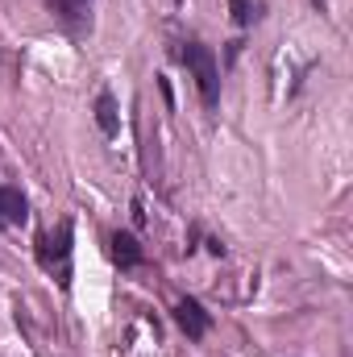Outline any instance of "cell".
<instances>
[{
    "label": "cell",
    "mask_w": 353,
    "mask_h": 357,
    "mask_svg": "<svg viewBox=\"0 0 353 357\" xmlns=\"http://www.w3.org/2000/svg\"><path fill=\"white\" fill-rule=\"evenodd\" d=\"M112 262H117L121 270H137L142 262H146V254H142V245H137L133 233H125V229L112 233Z\"/></svg>",
    "instance_id": "4"
},
{
    "label": "cell",
    "mask_w": 353,
    "mask_h": 357,
    "mask_svg": "<svg viewBox=\"0 0 353 357\" xmlns=\"http://www.w3.org/2000/svg\"><path fill=\"white\" fill-rule=\"evenodd\" d=\"M229 4H233V21H237V25H250V21H254V17H258V13H254V4H250V0H229Z\"/></svg>",
    "instance_id": "8"
},
{
    "label": "cell",
    "mask_w": 353,
    "mask_h": 357,
    "mask_svg": "<svg viewBox=\"0 0 353 357\" xmlns=\"http://www.w3.org/2000/svg\"><path fill=\"white\" fill-rule=\"evenodd\" d=\"M175 320H179V328L187 333V341H204L208 337V328H212V316L204 312V303L200 299H179L175 303Z\"/></svg>",
    "instance_id": "3"
},
{
    "label": "cell",
    "mask_w": 353,
    "mask_h": 357,
    "mask_svg": "<svg viewBox=\"0 0 353 357\" xmlns=\"http://www.w3.org/2000/svg\"><path fill=\"white\" fill-rule=\"evenodd\" d=\"M183 63H187V71L195 75V88H200L204 108L212 112V108L220 104V63H216V54H212L204 42H187V46H183Z\"/></svg>",
    "instance_id": "1"
},
{
    "label": "cell",
    "mask_w": 353,
    "mask_h": 357,
    "mask_svg": "<svg viewBox=\"0 0 353 357\" xmlns=\"http://www.w3.org/2000/svg\"><path fill=\"white\" fill-rule=\"evenodd\" d=\"M71 241H75L71 220H63L54 233H46V237L38 241V262L46 270H54L63 287H71Z\"/></svg>",
    "instance_id": "2"
},
{
    "label": "cell",
    "mask_w": 353,
    "mask_h": 357,
    "mask_svg": "<svg viewBox=\"0 0 353 357\" xmlns=\"http://www.w3.org/2000/svg\"><path fill=\"white\" fill-rule=\"evenodd\" d=\"M96 125H100V133L104 137H117L121 133V116H117V96L104 88L96 96Z\"/></svg>",
    "instance_id": "6"
},
{
    "label": "cell",
    "mask_w": 353,
    "mask_h": 357,
    "mask_svg": "<svg viewBox=\"0 0 353 357\" xmlns=\"http://www.w3.org/2000/svg\"><path fill=\"white\" fill-rule=\"evenodd\" d=\"M25 216H29V199H25V191L21 187H0V225H25Z\"/></svg>",
    "instance_id": "5"
},
{
    "label": "cell",
    "mask_w": 353,
    "mask_h": 357,
    "mask_svg": "<svg viewBox=\"0 0 353 357\" xmlns=\"http://www.w3.org/2000/svg\"><path fill=\"white\" fill-rule=\"evenodd\" d=\"M50 8H54V13H59L67 25H71V29H80V25L91 17V13H88L91 0H50Z\"/></svg>",
    "instance_id": "7"
}]
</instances>
